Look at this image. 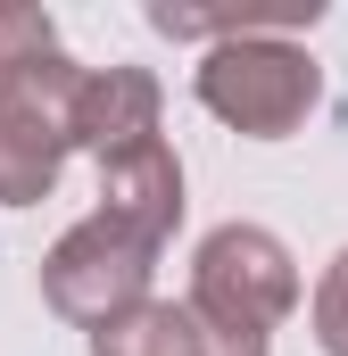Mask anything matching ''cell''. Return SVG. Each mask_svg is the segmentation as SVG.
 <instances>
[{"label":"cell","instance_id":"6da1fadb","mask_svg":"<svg viewBox=\"0 0 348 356\" xmlns=\"http://www.w3.org/2000/svg\"><path fill=\"white\" fill-rule=\"evenodd\" d=\"M199 108L249 141H282L315 116L324 99V67L307 58V42L290 33H241V42H216L199 50Z\"/></svg>","mask_w":348,"mask_h":356},{"label":"cell","instance_id":"7a4b0ae2","mask_svg":"<svg viewBox=\"0 0 348 356\" xmlns=\"http://www.w3.org/2000/svg\"><path fill=\"white\" fill-rule=\"evenodd\" d=\"M207 332L232 340H274V323L299 307V266L265 224H216L191 257V298H182Z\"/></svg>","mask_w":348,"mask_h":356},{"label":"cell","instance_id":"3957f363","mask_svg":"<svg viewBox=\"0 0 348 356\" xmlns=\"http://www.w3.org/2000/svg\"><path fill=\"white\" fill-rule=\"evenodd\" d=\"M150 266H158V249H141L108 216H84L42 257V307L58 323H75V332H108L116 315H133L150 298Z\"/></svg>","mask_w":348,"mask_h":356},{"label":"cell","instance_id":"277c9868","mask_svg":"<svg viewBox=\"0 0 348 356\" xmlns=\"http://www.w3.org/2000/svg\"><path fill=\"white\" fill-rule=\"evenodd\" d=\"M75 83H84V67L58 50L50 8L0 0V116H33V124H58L67 133Z\"/></svg>","mask_w":348,"mask_h":356},{"label":"cell","instance_id":"5b68a950","mask_svg":"<svg viewBox=\"0 0 348 356\" xmlns=\"http://www.w3.org/2000/svg\"><path fill=\"white\" fill-rule=\"evenodd\" d=\"M158 124H166V91H158L150 67H84L75 108H67V149L116 166V158L150 149Z\"/></svg>","mask_w":348,"mask_h":356},{"label":"cell","instance_id":"8992f818","mask_svg":"<svg viewBox=\"0 0 348 356\" xmlns=\"http://www.w3.org/2000/svg\"><path fill=\"white\" fill-rule=\"evenodd\" d=\"M100 216L125 224L141 249H166L174 224H182V158H174L166 141H150V149L100 166Z\"/></svg>","mask_w":348,"mask_h":356},{"label":"cell","instance_id":"52a82bcc","mask_svg":"<svg viewBox=\"0 0 348 356\" xmlns=\"http://www.w3.org/2000/svg\"><path fill=\"white\" fill-rule=\"evenodd\" d=\"M91 356H265V340L207 332L182 298H141L133 315H116L108 332H91Z\"/></svg>","mask_w":348,"mask_h":356},{"label":"cell","instance_id":"ba28073f","mask_svg":"<svg viewBox=\"0 0 348 356\" xmlns=\"http://www.w3.org/2000/svg\"><path fill=\"white\" fill-rule=\"evenodd\" d=\"M324 0H265V8H182V0H150V25L166 42H241V33H290V25H315Z\"/></svg>","mask_w":348,"mask_h":356},{"label":"cell","instance_id":"9c48e42d","mask_svg":"<svg viewBox=\"0 0 348 356\" xmlns=\"http://www.w3.org/2000/svg\"><path fill=\"white\" fill-rule=\"evenodd\" d=\"M67 166V133L33 116H0V207H42Z\"/></svg>","mask_w":348,"mask_h":356},{"label":"cell","instance_id":"30bf717a","mask_svg":"<svg viewBox=\"0 0 348 356\" xmlns=\"http://www.w3.org/2000/svg\"><path fill=\"white\" fill-rule=\"evenodd\" d=\"M315 348L348 356V249L324 266V282H315Z\"/></svg>","mask_w":348,"mask_h":356}]
</instances>
